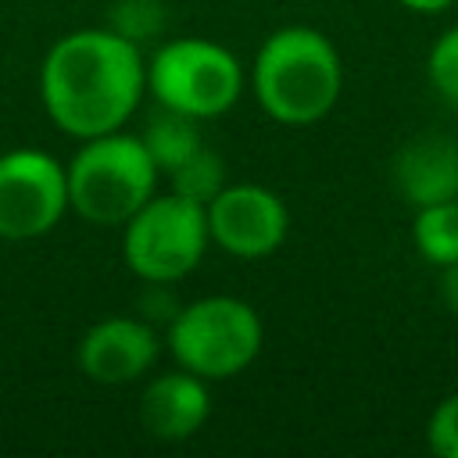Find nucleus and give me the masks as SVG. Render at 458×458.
I'll return each mask as SVG.
<instances>
[{
	"label": "nucleus",
	"mask_w": 458,
	"mask_h": 458,
	"mask_svg": "<svg viewBox=\"0 0 458 458\" xmlns=\"http://www.w3.org/2000/svg\"><path fill=\"white\" fill-rule=\"evenodd\" d=\"M168 175H172V190L182 193V197H190V200H197V204H208V200L225 186L222 157H218L215 150H208L204 143H200L182 165H175Z\"/></svg>",
	"instance_id": "nucleus-14"
},
{
	"label": "nucleus",
	"mask_w": 458,
	"mask_h": 458,
	"mask_svg": "<svg viewBox=\"0 0 458 458\" xmlns=\"http://www.w3.org/2000/svg\"><path fill=\"white\" fill-rule=\"evenodd\" d=\"M143 143H147V150H150L157 172H172L175 165H182V161L200 147V136H197V129H193V118L161 107V111L147 122Z\"/></svg>",
	"instance_id": "nucleus-13"
},
{
	"label": "nucleus",
	"mask_w": 458,
	"mask_h": 458,
	"mask_svg": "<svg viewBox=\"0 0 458 458\" xmlns=\"http://www.w3.org/2000/svg\"><path fill=\"white\" fill-rule=\"evenodd\" d=\"M401 7H408V11H415V14H440V11H447L454 0H397Z\"/></svg>",
	"instance_id": "nucleus-18"
},
{
	"label": "nucleus",
	"mask_w": 458,
	"mask_h": 458,
	"mask_svg": "<svg viewBox=\"0 0 458 458\" xmlns=\"http://www.w3.org/2000/svg\"><path fill=\"white\" fill-rule=\"evenodd\" d=\"M411 240H415L419 254L429 265H440L444 268V265L458 261V197L454 200L415 208Z\"/></svg>",
	"instance_id": "nucleus-12"
},
{
	"label": "nucleus",
	"mask_w": 458,
	"mask_h": 458,
	"mask_svg": "<svg viewBox=\"0 0 458 458\" xmlns=\"http://www.w3.org/2000/svg\"><path fill=\"white\" fill-rule=\"evenodd\" d=\"M68 208V175L36 147L0 154V240H36L57 229Z\"/></svg>",
	"instance_id": "nucleus-7"
},
{
	"label": "nucleus",
	"mask_w": 458,
	"mask_h": 458,
	"mask_svg": "<svg viewBox=\"0 0 458 458\" xmlns=\"http://www.w3.org/2000/svg\"><path fill=\"white\" fill-rule=\"evenodd\" d=\"M211 243L204 204L182 193H154L125 225L122 254L143 283H175L190 276Z\"/></svg>",
	"instance_id": "nucleus-6"
},
{
	"label": "nucleus",
	"mask_w": 458,
	"mask_h": 458,
	"mask_svg": "<svg viewBox=\"0 0 458 458\" xmlns=\"http://www.w3.org/2000/svg\"><path fill=\"white\" fill-rule=\"evenodd\" d=\"M147 89L168 111L193 122L225 114L243 93V68L233 50L211 39L182 36L147 61Z\"/></svg>",
	"instance_id": "nucleus-5"
},
{
	"label": "nucleus",
	"mask_w": 458,
	"mask_h": 458,
	"mask_svg": "<svg viewBox=\"0 0 458 458\" xmlns=\"http://www.w3.org/2000/svg\"><path fill=\"white\" fill-rule=\"evenodd\" d=\"M204 211H208L211 240L243 261H258V258H268L272 250H279L286 240V229H290V215H286V204L279 200V193H272L268 186H258V182L222 186L204 204Z\"/></svg>",
	"instance_id": "nucleus-8"
},
{
	"label": "nucleus",
	"mask_w": 458,
	"mask_h": 458,
	"mask_svg": "<svg viewBox=\"0 0 458 458\" xmlns=\"http://www.w3.org/2000/svg\"><path fill=\"white\" fill-rule=\"evenodd\" d=\"M261 340V315L229 293L200 297L179 308L168 326V347L179 369H190L208 383L240 376L258 358Z\"/></svg>",
	"instance_id": "nucleus-4"
},
{
	"label": "nucleus",
	"mask_w": 458,
	"mask_h": 458,
	"mask_svg": "<svg viewBox=\"0 0 458 458\" xmlns=\"http://www.w3.org/2000/svg\"><path fill=\"white\" fill-rule=\"evenodd\" d=\"M147 89V64L132 36L118 29L64 32L43 57L39 97L50 122L75 136H104L122 129Z\"/></svg>",
	"instance_id": "nucleus-1"
},
{
	"label": "nucleus",
	"mask_w": 458,
	"mask_h": 458,
	"mask_svg": "<svg viewBox=\"0 0 458 458\" xmlns=\"http://www.w3.org/2000/svg\"><path fill=\"white\" fill-rule=\"evenodd\" d=\"M250 89L272 122L315 125L340 100L344 64L318 29L283 25L261 43L250 68Z\"/></svg>",
	"instance_id": "nucleus-2"
},
{
	"label": "nucleus",
	"mask_w": 458,
	"mask_h": 458,
	"mask_svg": "<svg viewBox=\"0 0 458 458\" xmlns=\"http://www.w3.org/2000/svg\"><path fill=\"white\" fill-rule=\"evenodd\" d=\"M211 415L208 379L193 376L190 369L161 372L143 386L140 419L143 429L157 440H186L193 437Z\"/></svg>",
	"instance_id": "nucleus-11"
},
{
	"label": "nucleus",
	"mask_w": 458,
	"mask_h": 458,
	"mask_svg": "<svg viewBox=\"0 0 458 458\" xmlns=\"http://www.w3.org/2000/svg\"><path fill=\"white\" fill-rule=\"evenodd\" d=\"M68 208L93 225H125L157 186V165L143 136L122 129L89 136L64 165Z\"/></svg>",
	"instance_id": "nucleus-3"
},
{
	"label": "nucleus",
	"mask_w": 458,
	"mask_h": 458,
	"mask_svg": "<svg viewBox=\"0 0 458 458\" xmlns=\"http://www.w3.org/2000/svg\"><path fill=\"white\" fill-rule=\"evenodd\" d=\"M394 186L411 208L458 197V140L422 132L394 154Z\"/></svg>",
	"instance_id": "nucleus-10"
},
{
	"label": "nucleus",
	"mask_w": 458,
	"mask_h": 458,
	"mask_svg": "<svg viewBox=\"0 0 458 458\" xmlns=\"http://www.w3.org/2000/svg\"><path fill=\"white\" fill-rule=\"evenodd\" d=\"M426 72H429L433 89L444 100L458 104V25H451L444 36H437V43L429 47Z\"/></svg>",
	"instance_id": "nucleus-15"
},
{
	"label": "nucleus",
	"mask_w": 458,
	"mask_h": 458,
	"mask_svg": "<svg viewBox=\"0 0 458 458\" xmlns=\"http://www.w3.org/2000/svg\"><path fill=\"white\" fill-rule=\"evenodd\" d=\"M157 351H161L157 333L143 318L107 315L82 333L75 358L86 379L104 386H122L150 372V365L157 361Z\"/></svg>",
	"instance_id": "nucleus-9"
},
{
	"label": "nucleus",
	"mask_w": 458,
	"mask_h": 458,
	"mask_svg": "<svg viewBox=\"0 0 458 458\" xmlns=\"http://www.w3.org/2000/svg\"><path fill=\"white\" fill-rule=\"evenodd\" d=\"M440 297H444V304L458 315V261L444 265V272H440Z\"/></svg>",
	"instance_id": "nucleus-17"
},
{
	"label": "nucleus",
	"mask_w": 458,
	"mask_h": 458,
	"mask_svg": "<svg viewBox=\"0 0 458 458\" xmlns=\"http://www.w3.org/2000/svg\"><path fill=\"white\" fill-rule=\"evenodd\" d=\"M426 440H429V451L440 454V458H458V394H447L429 422H426Z\"/></svg>",
	"instance_id": "nucleus-16"
}]
</instances>
